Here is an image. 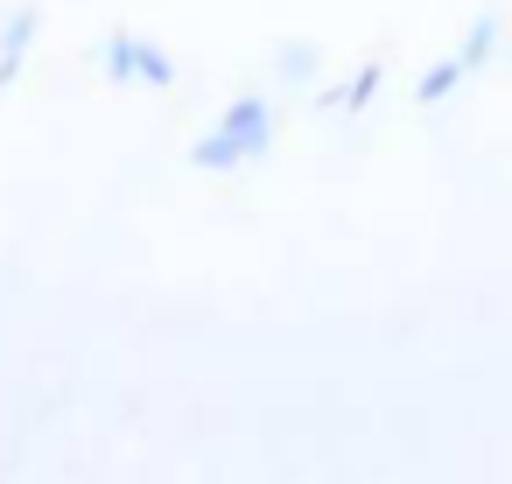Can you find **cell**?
<instances>
[{"instance_id":"cell-2","label":"cell","mask_w":512,"mask_h":484,"mask_svg":"<svg viewBox=\"0 0 512 484\" xmlns=\"http://www.w3.org/2000/svg\"><path fill=\"white\" fill-rule=\"evenodd\" d=\"M106 64H113L120 78H148V85H169V64H162V57H155V50H148L141 36H120V43L106 50Z\"/></svg>"},{"instance_id":"cell-1","label":"cell","mask_w":512,"mask_h":484,"mask_svg":"<svg viewBox=\"0 0 512 484\" xmlns=\"http://www.w3.org/2000/svg\"><path fill=\"white\" fill-rule=\"evenodd\" d=\"M274 148V113H267V99H232V113L190 148V162L197 169H239V162H260Z\"/></svg>"},{"instance_id":"cell-3","label":"cell","mask_w":512,"mask_h":484,"mask_svg":"<svg viewBox=\"0 0 512 484\" xmlns=\"http://www.w3.org/2000/svg\"><path fill=\"white\" fill-rule=\"evenodd\" d=\"M8 36H15V43H8V50H0V85H8V78H15V64H22V50H29V36H36V8H22Z\"/></svg>"}]
</instances>
